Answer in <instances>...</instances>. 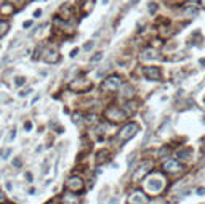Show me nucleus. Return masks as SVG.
<instances>
[{
  "label": "nucleus",
  "instance_id": "nucleus-1",
  "mask_svg": "<svg viewBox=\"0 0 205 204\" xmlns=\"http://www.w3.org/2000/svg\"><path fill=\"white\" fill-rule=\"evenodd\" d=\"M146 188L149 190V191H152V193H159L160 190L163 188L162 177H159V175H151V177L146 180Z\"/></svg>",
  "mask_w": 205,
  "mask_h": 204
},
{
  "label": "nucleus",
  "instance_id": "nucleus-2",
  "mask_svg": "<svg viewBox=\"0 0 205 204\" xmlns=\"http://www.w3.org/2000/svg\"><path fill=\"white\" fill-rule=\"evenodd\" d=\"M136 132H138V126H136V124H128V126H125L124 129L120 130L119 138H120L122 142H125V140L131 138L133 135H136Z\"/></svg>",
  "mask_w": 205,
  "mask_h": 204
},
{
  "label": "nucleus",
  "instance_id": "nucleus-3",
  "mask_svg": "<svg viewBox=\"0 0 205 204\" xmlns=\"http://www.w3.org/2000/svg\"><path fill=\"white\" fill-rule=\"evenodd\" d=\"M106 116L111 119V121H114V122H119V121H124V119H125V113L122 111L120 108H117V106L111 108V110H107V111H106Z\"/></svg>",
  "mask_w": 205,
  "mask_h": 204
},
{
  "label": "nucleus",
  "instance_id": "nucleus-4",
  "mask_svg": "<svg viewBox=\"0 0 205 204\" xmlns=\"http://www.w3.org/2000/svg\"><path fill=\"white\" fill-rule=\"evenodd\" d=\"M120 84H122L120 77H117V76L107 77V79L104 80V84H103V90H115V89L120 87Z\"/></svg>",
  "mask_w": 205,
  "mask_h": 204
},
{
  "label": "nucleus",
  "instance_id": "nucleus-5",
  "mask_svg": "<svg viewBox=\"0 0 205 204\" xmlns=\"http://www.w3.org/2000/svg\"><path fill=\"white\" fill-rule=\"evenodd\" d=\"M163 170H167V172H170V174H178V172L183 170V166L180 164L178 161L170 159V161H167L165 164H163Z\"/></svg>",
  "mask_w": 205,
  "mask_h": 204
},
{
  "label": "nucleus",
  "instance_id": "nucleus-6",
  "mask_svg": "<svg viewBox=\"0 0 205 204\" xmlns=\"http://www.w3.org/2000/svg\"><path fill=\"white\" fill-rule=\"evenodd\" d=\"M67 186H69L72 191H82V190H84V182H82V179H79V177H71V179L67 180Z\"/></svg>",
  "mask_w": 205,
  "mask_h": 204
},
{
  "label": "nucleus",
  "instance_id": "nucleus-7",
  "mask_svg": "<svg viewBox=\"0 0 205 204\" xmlns=\"http://www.w3.org/2000/svg\"><path fill=\"white\" fill-rule=\"evenodd\" d=\"M144 74H146L149 79H152V80H159V79H160V71H159V67H154V66L144 67Z\"/></svg>",
  "mask_w": 205,
  "mask_h": 204
},
{
  "label": "nucleus",
  "instance_id": "nucleus-8",
  "mask_svg": "<svg viewBox=\"0 0 205 204\" xmlns=\"http://www.w3.org/2000/svg\"><path fill=\"white\" fill-rule=\"evenodd\" d=\"M149 167H151V164H143V166L138 169V172L133 175V180H140L143 175H146V174L149 172Z\"/></svg>",
  "mask_w": 205,
  "mask_h": 204
},
{
  "label": "nucleus",
  "instance_id": "nucleus-9",
  "mask_svg": "<svg viewBox=\"0 0 205 204\" xmlns=\"http://www.w3.org/2000/svg\"><path fill=\"white\" fill-rule=\"evenodd\" d=\"M131 196H133V198H130V202H147V198H146V196H144V198H141V196H143V193H140V191L133 193Z\"/></svg>",
  "mask_w": 205,
  "mask_h": 204
},
{
  "label": "nucleus",
  "instance_id": "nucleus-10",
  "mask_svg": "<svg viewBox=\"0 0 205 204\" xmlns=\"http://www.w3.org/2000/svg\"><path fill=\"white\" fill-rule=\"evenodd\" d=\"M191 154V149H180L178 153H176V156H178L180 159H187Z\"/></svg>",
  "mask_w": 205,
  "mask_h": 204
},
{
  "label": "nucleus",
  "instance_id": "nucleus-11",
  "mask_svg": "<svg viewBox=\"0 0 205 204\" xmlns=\"http://www.w3.org/2000/svg\"><path fill=\"white\" fill-rule=\"evenodd\" d=\"M8 29V24L7 23H0V35H3Z\"/></svg>",
  "mask_w": 205,
  "mask_h": 204
},
{
  "label": "nucleus",
  "instance_id": "nucleus-12",
  "mask_svg": "<svg viewBox=\"0 0 205 204\" xmlns=\"http://www.w3.org/2000/svg\"><path fill=\"white\" fill-rule=\"evenodd\" d=\"M13 11V8L10 7V5H5L3 8H2V13H11Z\"/></svg>",
  "mask_w": 205,
  "mask_h": 204
},
{
  "label": "nucleus",
  "instance_id": "nucleus-13",
  "mask_svg": "<svg viewBox=\"0 0 205 204\" xmlns=\"http://www.w3.org/2000/svg\"><path fill=\"white\" fill-rule=\"evenodd\" d=\"M186 15H197V10H194V8H187V10H186Z\"/></svg>",
  "mask_w": 205,
  "mask_h": 204
},
{
  "label": "nucleus",
  "instance_id": "nucleus-14",
  "mask_svg": "<svg viewBox=\"0 0 205 204\" xmlns=\"http://www.w3.org/2000/svg\"><path fill=\"white\" fill-rule=\"evenodd\" d=\"M16 84H18V85H23V84H24V79H23V77L19 79V77H18V79H16Z\"/></svg>",
  "mask_w": 205,
  "mask_h": 204
},
{
  "label": "nucleus",
  "instance_id": "nucleus-15",
  "mask_svg": "<svg viewBox=\"0 0 205 204\" xmlns=\"http://www.w3.org/2000/svg\"><path fill=\"white\" fill-rule=\"evenodd\" d=\"M77 53H79V50H77V48H74V50H72V53H71V58L77 56Z\"/></svg>",
  "mask_w": 205,
  "mask_h": 204
},
{
  "label": "nucleus",
  "instance_id": "nucleus-16",
  "mask_svg": "<svg viewBox=\"0 0 205 204\" xmlns=\"http://www.w3.org/2000/svg\"><path fill=\"white\" fill-rule=\"evenodd\" d=\"M91 47H93V44H91V42H88V44H87V45L84 47V50H90Z\"/></svg>",
  "mask_w": 205,
  "mask_h": 204
},
{
  "label": "nucleus",
  "instance_id": "nucleus-17",
  "mask_svg": "<svg viewBox=\"0 0 205 204\" xmlns=\"http://www.w3.org/2000/svg\"><path fill=\"white\" fill-rule=\"evenodd\" d=\"M95 121V116H88L87 117V122H88V124H90V122H93Z\"/></svg>",
  "mask_w": 205,
  "mask_h": 204
},
{
  "label": "nucleus",
  "instance_id": "nucleus-18",
  "mask_svg": "<svg viewBox=\"0 0 205 204\" xmlns=\"http://www.w3.org/2000/svg\"><path fill=\"white\" fill-rule=\"evenodd\" d=\"M31 24H32V21H26V23H24V28H29Z\"/></svg>",
  "mask_w": 205,
  "mask_h": 204
},
{
  "label": "nucleus",
  "instance_id": "nucleus-19",
  "mask_svg": "<svg viewBox=\"0 0 205 204\" xmlns=\"http://www.w3.org/2000/svg\"><path fill=\"white\" fill-rule=\"evenodd\" d=\"M98 60H101V53H100L98 56H93V61H98Z\"/></svg>",
  "mask_w": 205,
  "mask_h": 204
},
{
  "label": "nucleus",
  "instance_id": "nucleus-20",
  "mask_svg": "<svg viewBox=\"0 0 205 204\" xmlns=\"http://www.w3.org/2000/svg\"><path fill=\"white\" fill-rule=\"evenodd\" d=\"M24 127H26V130H29V129H31V122H26Z\"/></svg>",
  "mask_w": 205,
  "mask_h": 204
},
{
  "label": "nucleus",
  "instance_id": "nucleus-21",
  "mask_svg": "<svg viewBox=\"0 0 205 204\" xmlns=\"http://www.w3.org/2000/svg\"><path fill=\"white\" fill-rule=\"evenodd\" d=\"M13 164H15V166H19V164H21V161H18V159H15V161H13Z\"/></svg>",
  "mask_w": 205,
  "mask_h": 204
},
{
  "label": "nucleus",
  "instance_id": "nucleus-22",
  "mask_svg": "<svg viewBox=\"0 0 205 204\" xmlns=\"http://www.w3.org/2000/svg\"><path fill=\"white\" fill-rule=\"evenodd\" d=\"M40 13H42V11H40V10H37V11L34 13V15H35V18H38V16H40Z\"/></svg>",
  "mask_w": 205,
  "mask_h": 204
},
{
  "label": "nucleus",
  "instance_id": "nucleus-23",
  "mask_svg": "<svg viewBox=\"0 0 205 204\" xmlns=\"http://www.w3.org/2000/svg\"><path fill=\"white\" fill-rule=\"evenodd\" d=\"M197 193H199V195H203V193H205V190H203V188H200V190H197Z\"/></svg>",
  "mask_w": 205,
  "mask_h": 204
},
{
  "label": "nucleus",
  "instance_id": "nucleus-24",
  "mask_svg": "<svg viewBox=\"0 0 205 204\" xmlns=\"http://www.w3.org/2000/svg\"><path fill=\"white\" fill-rule=\"evenodd\" d=\"M156 8H157V5H154V3H152V5H151V11L154 13V11H156Z\"/></svg>",
  "mask_w": 205,
  "mask_h": 204
},
{
  "label": "nucleus",
  "instance_id": "nucleus-25",
  "mask_svg": "<svg viewBox=\"0 0 205 204\" xmlns=\"http://www.w3.org/2000/svg\"><path fill=\"white\" fill-rule=\"evenodd\" d=\"M202 5H203V7H205V0H202Z\"/></svg>",
  "mask_w": 205,
  "mask_h": 204
},
{
  "label": "nucleus",
  "instance_id": "nucleus-26",
  "mask_svg": "<svg viewBox=\"0 0 205 204\" xmlns=\"http://www.w3.org/2000/svg\"><path fill=\"white\" fill-rule=\"evenodd\" d=\"M191 2H194V0H191Z\"/></svg>",
  "mask_w": 205,
  "mask_h": 204
},
{
  "label": "nucleus",
  "instance_id": "nucleus-27",
  "mask_svg": "<svg viewBox=\"0 0 205 204\" xmlns=\"http://www.w3.org/2000/svg\"><path fill=\"white\" fill-rule=\"evenodd\" d=\"M103 2H106V0H103Z\"/></svg>",
  "mask_w": 205,
  "mask_h": 204
}]
</instances>
